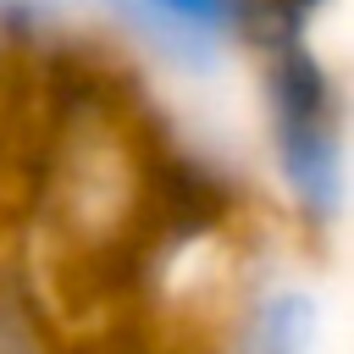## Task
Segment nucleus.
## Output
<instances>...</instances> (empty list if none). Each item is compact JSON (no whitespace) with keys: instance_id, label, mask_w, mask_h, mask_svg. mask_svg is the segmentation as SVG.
<instances>
[{"instance_id":"39448f33","label":"nucleus","mask_w":354,"mask_h":354,"mask_svg":"<svg viewBox=\"0 0 354 354\" xmlns=\"http://www.w3.org/2000/svg\"><path fill=\"white\" fill-rule=\"evenodd\" d=\"M332 0H243L238 17V44H249L254 55L288 39H310V22L326 11Z\"/></svg>"},{"instance_id":"20e7f679","label":"nucleus","mask_w":354,"mask_h":354,"mask_svg":"<svg viewBox=\"0 0 354 354\" xmlns=\"http://www.w3.org/2000/svg\"><path fill=\"white\" fill-rule=\"evenodd\" d=\"M0 354H61L44 304L17 266H0Z\"/></svg>"},{"instance_id":"7ed1b4c3","label":"nucleus","mask_w":354,"mask_h":354,"mask_svg":"<svg viewBox=\"0 0 354 354\" xmlns=\"http://www.w3.org/2000/svg\"><path fill=\"white\" fill-rule=\"evenodd\" d=\"M321 299L304 282H260L227 321L221 354H315Z\"/></svg>"},{"instance_id":"f03ea898","label":"nucleus","mask_w":354,"mask_h":354,"mask_svg":"<svg viewBox=\"0 0 354 354\" xmlns=\"http://www.w3.org/2000/svg\"><path fill=\"white\" fill-rule=\"evenodd\" d=\"M144 50L171 66L210 72V61L238 44L243 0H100Z\"/></svg>"},{"instance_id":"423d86ee","label":"nucleus","mask_w":354,"mask_h":354,"mask_svg":"<svg viewBox=\"0 0 354 354\" xmlns=\"http://www.w3.org/2000/svg\"><path fill=\"white\" fill-rule=\"evenodd\" d=\"M61 11H66V0H0V50L22 55V50L55 39Z\"/></svg>"},{"instance_id":"f257e3e1","label":"nucleus","mask_w":354,"mask_h":354,"mask_svg":"<svg viewBox=\"0 0 354 354\" xmlns=\"http://www.w3.org/2000/svg\"><path fill=\"white\" fill-rule=\"evenodd\" d=\"M260 94L271 127V166L288 194L304 238H326L343 221L348 160H343V83L310 50V39H288L260 50Z\"/></svg>"}]
</instances>
